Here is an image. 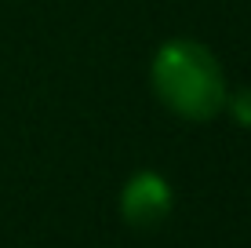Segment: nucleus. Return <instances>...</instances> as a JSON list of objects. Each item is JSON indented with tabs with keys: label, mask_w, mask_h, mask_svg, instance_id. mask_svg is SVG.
<instances>
[{
	"label": "nucleus",
	"mask_w": 251,
	"mask_h": 248,
	"mask_svg": "<svg viewBox=\"0 0 251 248\" xmlns=\"http://www.w3.org/2000/svg\"><path fill=\"white\" fill-rule=\"evenodd\" d=\"M150 81L157 99L186 121H207L226 106L222 66L197 40H168L153 58Z\"/></svg>",
	"instance_id": "1"
},
{
	"label": "nucleus",
	"mask_w": 251,
	"mask_h": 248,
	"mask_svg": "<svg viewBox=\"0 0 251 248\" xmlns=\"http://www.w3.org/2000/svg\"><path fill=\"white\" fill-rule=\"evenodd\" d=\"M171 186L157 172H135L120 190V216L135 230H153L171 216Z\"/></svg>",
	"instance_id": "2"
},
{
	"label": "nucleus",
	"mask_w": 251,
	"mask_h": 248,
	"mask_svg": "<svg viewBox=\"0 0 251 248\" xmlns=\"http://www.w3.org/2000/svg\"><path fill=\"white\" fill-rule=\"evenodd\" d=\"M226 106H229V113H233L237 124L251 128V88H240L237 95H226Z\"/></svg>",
	"instance_id": "3"
}]
</instances>
